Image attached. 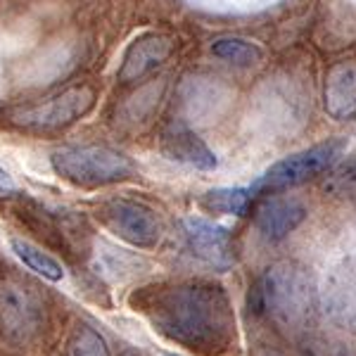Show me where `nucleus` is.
Returning a JSON list of instances; mask_svg holds the SVG:
<instances>
[{
	"instance_id": "7",
	"label": "nucleus",
	"mask_w": 356,
	"mask_h": 356,
	"mask_svg": "<svg viewBox=\"0 0 356 356\" xmlns=\"http://www.w3.org/2000/svg\"><path fill=\"white\" fill-rule=\"evenodd\" d=\"M43 323V304L22 283H0V330L10 342H29Z\"/></svg>"
},
{
	"instance_id": "18",
	"label": "nucleus",
	"mask_w": 356,
	"mask_h": 356,
	"mask_svg": "<svg viewBox=\"0 0 356 356\" xmlns=\"http://www.w3.org/2000/svg\"><path fill=\"white\" fill-rule=\"evenodd\" d=\"M325 191L356 204V162L337 169L335 174L325 181Z\"/></svg>"
},
{
	"instance_id": "14",
	"label": "nucleus",
	"mask_w": 356,
	"mask_h": 356,
	"mask_svg": "<svg viewBox=\"0 0 356 356\" xmlns=\"http://www.w3.org/2000/svg\"><path fill=\"white\" fill-rule=\"evenodd\" d=\"M10 247H13L15 254L19 257L22 261H24V266H29L33 273L41 275V278L53 280V283H57V280L65 278V268H62V264L57 261L53 254L43 252L41 247H36L33 243H29V240H22V238H13V240H10Z\"/></svg>"
},
{
	"instance_id": "9",
	"label": "nucleus",
	"mask_w": 356,
	"mask_h": 356,
	"mask_svg": "<svg viewBox=\"0 0 356 356\" xmlns=\"http://www.w3.org/2000/svg\"><path fill=\"white\" fill-rule=\"evenodd\" d=\"M174 53V38L166 33H143L126 48L122 67H119V81L131 83L147 76L159 69Z\"/></svg>"
},
{
	"instance_id": "13",
	"label": "nucleus",
	"mask_w": 356,
	"mask_h": 356,
	"mask_svg": "<svg viewBox=\"0 0 356 356\" xmlns=\"http://www.w3.org/2000/svg\"><path fill=\"white\" fill-rule=\"evenodd\" d=\"M307 219V209L295 197H271L257 209L254 223L266 240H283Z\"/></svg>"
},
{
	"instance_id": "20",
	"label": "nucleus",
	"mask_w": 356,
	"mask_h": 356,
	"mask_svg": "<svg viewBox=\"0 0 356 356\" xmlns=\"http://www.w3.org/2000/svg\"><path fill=\"white\" fill-rule=\"evenodd\" d=\"M122 356H143V354H138V352H134V349H126V352H124Z\"/></svg>"
},
{
	"instance_id": "19",
	"label": "nucleus",
	"mask_w": 356,
	"mask_h": 356,
	"mask_svg": "<svg viewBox=\"0 0 356 356\" xmlns=\"http://www.w3.org/2000/svg\"><path fill=\"white\" fill-rule=\"evenodd\" d=\"M10 186H13V181H10V176L5 174L3 169H0V188H10Z\"/></svg>"
},
{
	"instance_id": "3",
	"label": "nucleus",
	"mask_w": 356,
	"mask_h": 356,
	"mask_svg": "<svg viewBox=\"0 0 356 356\" xmlns=\"http://www.w3.org/2000/svg\"><path fill=\"white\" fill-rule=\"evenodd\" d=\"M50 166L67 183L102 188L134 176V162L124 152L105 145H69L50 154Z\"/></svg>"
},
{
	"instance_id": "11",
	"label": "nucleus",
	"mask_w": 356,
	"mask_h": 356,
	"mask_svg": "<svg viewBox=\"0 0 356 356\" xmlns=\"http://www.w3.org/2000/svg\"><path fill=\"white\" fill-rule=\"evenodd\" d=\"M159 147H162L164 157H169L171 162H181L195 169L211 171L216 169V154L207 147V143L197 134H193L188 126L183 124H169L162 131L159 138Z\"/></svg>"
},
{
	"instance_id": "12",
	"label": "nucleus",
	"mask_w": 356,
	"mask_h": 356,
	"mask_svg": "<svg viewBox=\"0 0 356 356\" xmlns=\"http://www.w3.org/2000/svg\"><path fill=\"white\" fill-rule=\"evenodd\" d=\"M323 107L332 119H352L356 114V62H337L325 74Z\"/></svg>"
},
{
	"instance_id": "10",
	"label": "nucleus",
	"mask_w": 356,
	"mask_h": 356,
	"mask_svg": "<svg viewBox=\"0 0 356 356\" xmlns=\"http://www.w3.org/2000/svg\"><path fill=\"white\" fill-rule=\"evenodd\" d=\"M323 307L337 325L356 332V257L344 259L330 273L323 292Z\"/></svg>"
},
{
	"instance_id": "5",
	"label": "nucleus",
	"mask_w": 356,
	"mask_h": 356,
	"mask_svg": "<svg viewBox=\"0 0 356 356\" xmlns=\"http://www.w3.org/2000/svg\"><path fill=\"white\" fill-rule=\"evenodd\" d=\"M97 219L117 238L134 247H140V250H150L162 238V223H159L154 209L138 202V200H107L97 209Z\"/></svg>"
},
{
	"instance_id": "15",
	"label": "nucleus",
	"mask_w": 356,
	"mask_h": 356,
	"mask_svg": "<svg viewBox=\"0 0 356 356\" xmlns=\"http://www.w3.org/2000/svg\"><path fill=\"white\" fill-rule=\"evenodd\" d=\"M211 55L221 57L226 62H233V65L240 67H252L259 65L264 60V50L257 43L247 41V38H238V36H223L211 41L209 45Z\"/></svg>"
},
{
	"instance_id": "6",
	"label": "nucleus",
	"mask_w": 356,
	"mask_h": 356,
	"mask_svg": "<svg viewBox=\"0 0 356 356\" xmlns=\"http://www.w3.org/2000/svg\"><path fill=\"white\" fill-rule=\"evenodd\" d=\"M95 105V93L88 86H76V88H69L65 93L50 97L45 102H38L33 107L19 110L13 114V122L17 126H24L31 131H57L72 126L86 117Z\"/></svg>"
},
{
	"instance_id": "4",
	"label": "nucleus",
	"mask_w": 356,
	"mask_h": 356,
	"mask_svg": "<svg viewBox=\"0 0 356 356\" xmlns=\"http://www.w3.org/2000/svg\"><path fill=\"white\" fill-rule=\"evenodd\" d=\"M344 150V140L342 138H332V140L318 143L314 147H307L302 152H295L290 157L275 162L271 169L264 176L257 178L250 186L252 193H278L285 191V188H295L302 186V183L312 181V178L321 176L323 171H328L332 164L337 162V157Z\"/></svg>"
},
{
	"instance_id": "1",
	"label": "nucleus",
	"mask_w": 356,
	"mask_h": 356,
	"mask_svg": "<svg viewBox=\"0 0 356 356\" xmlns=\"http://www.w3.org/2000/svg\"><path fill=\"white\" fill-rule=\"evenodd\" d=\"M129 302L159 335L200 356H219L235 340L233 304L219 283L188 280L152 285L134 292Z\"/></svg>"
},
{
	"instance_id": "8",
	"label": "nucleus",
	"mask_w": 356,
	"mask_h": 356,
	"mask_svg": "<svg viewBox=\"0 0 356 356\" xmlns=\"http://www.w3.org/2000/svg\"><path fill=\"white\" fill-rule=\"evenodd\" d=\"M181 233L186 250L195 259L209 264L214 268H228L235 261L233 235L228 228L214 221H207L202 216H188L181 221Z\"/></svg>"
},
{
	"instance_id": "2",
	"label": "nucleus",
	"mask_w": 356,
	"mask_h": 356,
	"mask_svg": "<svg viewBox=\"0 0 356 356\" xmlns=\"http://www.w3.org/2000/svg\"><path fill=\"white\" fill-rule=\"evenodd\" d=\"M316 304H318V292L314 278L295 261H275L257 280V312L271 318L280 328H307L314 321Z\"/></svg>"
},
{
	"instance_id": "21",
	"label": "nucleus",
	"mask_w": 356,
	"mask_h": 356,
	"mask_svg": "<svg viewBox=\"0 0 356 356\" xmlns=\"http://www.w3.org/2000/svg\"><path fill=\"white\" fill-rule=\"evenodd\" d=\"M162 356H178V354H169V352H166V354H162Z\"/></svg>"
},
{
	"instance_id": "16",
	"label": "nucleus",
	"mask_w": 356,
	"mask_h": 356,
	"mask_svg": "<svg viewBox=\"0 0 356 356\" xmlns=\"http://www.w3.org/2000/svg\"><path fill=\"white\" fill-rule=\"evenodd\" d=\"M250 188H214V191L204 193L202 207L211 214H231V216H243L247 214V207L252 200Z\"/></svg>"
},
{
	"instance_id": "17",
	"label": "nucleus",
	"mask_w": 356,
	"mask_h": 356,
	"mask_svg": "<svg viewBox=\"0 0 356 356\" xmlns=\"http://www.w3.org/2000/svg\"><path fill=\"white\" fill-rule=\"evenodd\" d=\"M69 354L72 356H110L107 340L97 332L93 325L79 323L69 342Z\"/></svg>"
}]
</instances>
